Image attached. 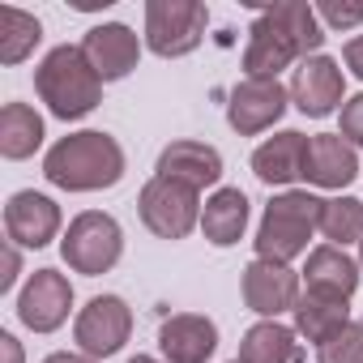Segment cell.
Masks as SVG:
<instances>
[{"label":"cell","mask_w":363,"mask_h":363,"mask_svg":"<svg viewBox=\"0 0 363 363\" xmlns=\"http://www.w3.org/2000/svg\"><path fill=\"white\" fill-rule=\"evenodd\" d=\"M235 363H240V359H235Z\"/></svg>","instance_id":"d590c367"},{"label":"cell","mask_w":363,"mask_h":363,"mask_svg":"<svg viewBox=\"0 0 363 363\" xmlns=\"http://www.w3.org/2000/svg\"><path fill=\"white\" fill-rule=\"evenodd\" d=\"M18 274H22V252H18V244H5V274H0V295L13 291Z\"/></svg>","instance_id":"f546056e"},{"label":"cell","mask_w":363,"mask_h":363,"mask_svg":"<svg viewBox=\"0 0 363 363\" xmlns=\"http://www.w3.org/2000/svg\"><path fill=\"white\" fill-rule=\"evenodd\" d=\"M291 103V90L278 82V77H244L235 90H231V103H227V124L240 133V137H257L265 128H274L282 120Z\"/></svg>","instance_id":"ba28073f"},{"label":"cell","mask_w":363,"mask_h":363,"mask_svg":"<svg viewBox=\"0 0 363 363\" xmlns=\"http://www.w3.org/2000/svg\"><path fill=\"white\" fill-rule=\"evenodd\" d=\"M269 13H274L291 35H295V43H299V52H303V60L320 52V43H325V26H320V18H316V9H312V5H303V0H282V5H274Z\"/></svg>","instance_id":"484cf974"},{"label":"cell","mask_w":363,"mask_h":363,"mask_svg":"<svg viewBox=\"0 0 363 363\" xmlns=\"http://www.w3.org/2000/svg\"><path fill=\"white\" fill-rule=\"evenodd\" d=\"M295 60H303L295 35L265 9L252 30H248V48H244V73L248 77H278L282 69H291Z\"/></svg>","instance_id":"4fadbf2b"},{"label":"cell","mask_w":363,"mask_h":363,"mask_svg":"<svg viewBox=\"0 0 363 363\" xmlns=\"http://www.w3.org/2000/svg\"><path fill=\"white\" fill-rule=\"evenodd\" d=\"M359 175V154L342 133H316L308 137V158H303V179L316 189H346Z\"/></svg>","instance_id":"2e32d148"},{"label":"cell","mask_w":363,"mask_h":363,"mask_svg":"<svg viewBox=\"0 0 363 363\" xmlns=\"http://www.w3.org/2000/svg\"><path fill=\"white\" fill-rule=\"evenodd\" d=\"M303 158H308V137L286 128L269 141L257 145L252 154V171L261 184H295V179L303 175Z\"/></svg>","instance_id":"d6986e66"},{"label":"cell","mask_w":363,"mask_h":363,"mask_svg":"<svg viewBox=\"0 0 363 363\" xmlns=\"http://www.w3.org/2000/svg\"><path fill=\"white\" fill-rule=\"evenodd\" d=\"M43 145V116L30 103H5L0 111V154L22 162Z\"/></svg>","instance_id":"603a6c76"},{"label":"cell","mask_w":363,"mask_h":363,"mask_svg":"<svg viewBox=\"0 0 363 363\" xmlns=\"http://www.w3.org/2000/svg\"><path fill=\"white\" fill-rule=\"evenodd\" d=\"M128 363H158V359H150V354H133Z\"/></svg>","instance_id":"836d02e7"},{"label":"cell","mask_w":363,"mask_h":363,"mask_svg":"<svg viewBox=\"0 0 363 363\" xmlns=\"http://www.w3.org/2000/svg\"><path fill=\"white\" fill-rule=\"evenodd\" d=\"M359 261L346 252V248H333V244H320L308 252V265H303V282L312 295H329V299H346L359 291Z\"/></svg>","instance_id":"ac0fdd59"},{"label":"cell","mask_w":363,"mask_h":363,"mask_svg":"<svg viewBox=\"0 0 363 363\" xmlns=\"http://www.w3.org/2000/svg\"><path fill=\"white\" fill-rule=\"evenodd\" d=\"M158 350L167 363H206L218 350V325L201 312H175L158 329Z\"/></svg>","instance_id":"9a60e30c"},{"label":"cell","mask_w":363,"mask_h":363,"mask_svg":"<svg viewBox=\"0 0 363 363\" xmlns=\"http://www.w3.org/2000/svg\"><path fill=\"white\" fill-rule=\"evenodd\" d=\"M244 227H248V197L240 189H218L206 210H201V231L214 248H231L244 240Z\"/></svg>","instance_id":"ffe728a7"},{"label":"cell","mask_w":363,"mask_h":363,"mask_svg":"<svg viewBox=\"0 0 363 363\" xmlns=\"http://www.w3.org/2000/svg\"><path fill=\"white\" fill-rule=\"evenodd\" d=\"M60 231V206L35 189H22L5 206V235L18 248H43Z\"/></svg>","instance_id":"5bb4252c"},{"label":"cell","mask_w":363,"mask_h":363,"mask_svg":"<svg viewBox=\"0 0 363 363\" xmlns=\"http://www.w3.org/2000/svg\"><path fill=\"white\" fill-rule=\"evenodd\" d=\"M316 18L333 30H350L363 22V0H320L316 5Z\"/></svg>","instance_id":"83f0119b"},{"label":"cell","mask_w":363,"mask_h":363,"mask_svg":"<svg viewBox=\"0 0 363 363\" xmlns=\"http://www.w3.org/2000/svg\"><path fill=\"white\" fill-rule=\"evenodd\" d=\"M342 56H346V69H350L354 77H363V35H354V39L346 43V52H342Z\"/></svg>","instance_id":"4dcf8cb0"},{"label":"cell","mask_w":363,"mask_h":363,"mask_svg":"<svg viewBox=\"0 0 363 363\" xmlns=\"http://www.w3.org/2000/svg\"><path fill=\"white\" fill-rule=\"evenodd\" d=\"M299 333L282 320H257L240 342V363H299Z\"/></svg>","instance_id":"44dd1931"},{"label":"cell","mask_w":363,"mask_h":363,"mask_svg":"<svg viewBox=\"0 0 363 363\" xmlns=\"http://www.w3.org/2000/svg\"><path fill=\"white\" fill-rule=\"evenodd\" d=\"M350 325V308H346V299H329V295H299V303H295V333L299 337H308V342H329L337 329H346Z\"/></svg>","instance_id":"7402d4cb"},{"label":"cell","mask_w":363,"mask_h":363,"mask_svg":"<svg viewBox=\"0 0 363 363\" xmlns=\"http://www.w3.org/2000/svg\"><path fill=\"white\" fill-rule=\"evenodd\" d=\"M73 308V282L60 269H35L18 295V320L35 333H56L69 320Z\"/></svg>","instance_id":"9c48e42d"},{"label":"cell","mask_w":363,"mask_h":363,"mask_svg":"<svg viewBox=\"0 0 363 363\" xmlns=\"http://www.w3.org/2000/svg\"><path fill=\"white\" fill-rule=\"evenodd\" d=\"M240 286H244V303L265 320H278L282 312H295L299 303V274L278 261H261V257L248 261Z\"/></svg>","instance_id":"30bf717a"},{"label":"cell","mask_w":363,"mask_h":363,"mask_svg":"<svg viewBox=\"0 0 363 363\" xmlns=\"http://www.w3.org/2000/svg\"><path fill=\"white\" fill-rule=\"evenodd\" d=\"M316 359L320 363H363V325H346V329H337L329 342H320L316 346Z\"/></svg>","instance_id":"4316f807"},{"label":"cell","mask_w":363,"mask_h":363,"mask_svg":"<svg viewBox=\"0 0 363 363\" xmlns=\"http://www.w3.org/2000/svg\"><path fill=\"white\" fill-rule=\"evenodd\" d=\"M320 210L325 201L312 197V193H278L265 214H261V227H257V257L261 261H278V265H291L295 257L308 252V240L312 231H320Z\"/></svg>","instance_id":"3957f363"},{"label":"cell","mask_w":363,"mask_h":363,"mask_svg":"<svg viewBox=\"0 0 363 363\" xmlns=\"http://www.w3.org/2000/svg\"><path fill=\"white\" fill-rule=\"evenodd\" d=\"M35 94L48 103V111L56 120H82L99 107L103 99V77L90 69L86 52L82 48H52L39 69H35Z\"/></svg>","instance_id":"7a4b0ae2"},{"label":"cell","mask_w":363,"mask_h":363,"mask_svg":"<svg viewBox=\"0 0 363 363\" xmlns=\"http://www.w3.org/2000/svg\"><path fill=\"white\" fill-rule=\"evenodd\" d=\"M0 354H5V363H22V342L13 333H0Z\"/></svg>","instance_id":"1f68e13d"},{"label":"cell","mask_w":363,"mask_h":363,"mask_svg":"<svg viewBox=\"0 0 363 363\" xmlns=\"http://www.w3.org/2000/svg\"><path fill=\"white\" fill-rule=\"evenodd\" d=\"M320 235H325L333 248L359 244V240H363V201H354V197H333V201H325V210H320Z\"/></svg>","instance_id":"d4e9b609"},{"label":"cell","mask_w":363,"mask_h":363,"mask_svg":"<svg viewBox=\"0 0 363 363\" xmlns=\"http://www.w3.org/2000/svg\"><path fill=\"white\" fill-rule=\"evenodd\" d=\"M346 99V77L337 69V60L329 56H308L299 60L295 77H291V103L312 116V120H325L329 111H337Z\"/></svg>","instance_id":"8fae6325"},{"label":"cell","mask_w":363,"mask_h":363,"mask_svg":"<svg viewBox=\"0 0 363 363\" xmlns=\"http://www.w3.org/2000/svg\"><path fill=\"white\" fill-rule=\"evenodd\" d=\"M137 210H141V223L158 240H184V235H193V227H201V210L206 206H201L197 189L154 175L141 189V197H137Z\"/></svg>","instance_id":"8992f818"},{"label":"cell","mask_w":363,"mask_h":363,"mask_svg":"<svg viewBox=\"0 0 363 363\" xmlns=\"http://www.w3.org/2000/svg\"><path fill=\"white\" fill-rule=\"evenodd\" d=\"M359 269H363V240H359Z\"/></svg>","instance_id":"e575fe53"},{"label":"cell","mask_w":363,"mask_h":363,"mask_svg":"<svg viewBox=\"0 0 363 363\" xmlns=\"http://www.w3.org/2000/svg\"><path fill=\"white\" fill-rule=\"evenodd\" d=\"M90 60V69L103 77V82H120L137 69L141 60V39L124 26V22H99L86 30V39L77 43Z\"/></svg>","instance_id":"7c38bea8"},{"label":"cell","mask_w":363,"mask_h":363,"mask_svg":"<svg viewBox=\"0 0 363 363\" xmlns=\"http://www.w3.org/2000/svg\"><path fill=\"white\" fill-rule=\"evenodd\" d=\"M128 333H133V312L120 295H94L73 320V342L90 359H111L128 342Z\"/></svg>","instance_id":"52a82bcc"},{"label":"cell","mask_w":363,"mask_h":363,"mask_svg":"<svg viewBox=\"0 0 363 363\" xmlns=\"http://www.w3.org/2000/svg\"><path fill=\"white\" fill-rule=\"evenodd\" d=\"M124 252V231L111 214H99V210H86L69 223L65 240H60V257L73 274H86V278H99L107 274Z\"/></svg>","instance_id":"5b68a950"},{"label":"cell","mask_w":363,"mask_h":363,"mask_svg":"<svg viewBox=\"0 0 363 363\" xmlns=\"http://www.w3.org/2000/svg\"><path fill=\"white\" fill-rule=\"evenodd\" d=\"M43 39V26L35 13L5 5L0 9V65H22Z\"/></svg>","instance_id":"cb8c5ba5"},{"label":"cell","mask_w":363,"mask_h":363,"mask_svg":"<svg viewBox=\"0 0 363 363\" xmlns=\"http://www.w3.org/2000/svg\"><path fill=\"white\" fill-rule=\"evenodd\" d=\"M158 175L175 179V184H189V189H210L223 179V154L206 141H171L158 154Z\"/></svg>","instance_id":"e0dca14e"},{"label":"cell","mask_w":363,"mask_h":363,"mask_svg":"<svg viewBox=\"0 0 363 363\" xmlns=\"http://www.w3.org/2000/svg\"><path fill=\"white\" fill-rule=\"evenodd\" d=\"M48 184L65 193H99L124 179V145L103 128H82L60 137L43 158Z\"/></svg>","instance_id":"6da1fadb"},{"label":"cell","mask_w":363,"mask_h":363,"mask_svg":"<svg viewBox=\"0 0 363 363\" xmlns=\"http://www.w3.org/2000/svg\"><path fill=\"white\" fill-rule=\"evenodd\" d=\"M206 26H210V9L197 0H150L145 5V48L162 60L197 52Z\"/></svg>","instance_id":"277c9868"},{"label":"cell","mask_w":363,"mask_h":363,"mask_svg":"<svg viewBox=\"0 0 363 363\" xmlns=\"http://www.w3.org/2000/svg\"><path fill=\"white\" fill-rule=\"evenodd\" d=\"M43 363H99V359H90V354H82V350H77V354H73V350H56V354H48Z\"/></svg>","instance_id":"d6a6232c"},{"label":"cell","mask_w":363,"mask_h":363,"mask_svg":"<svg viewBox=\"0 0 363 363\" xmlns=\"http://www.w3.org/2000/svg\"><path fill=\"white\" fill-rule=\"evenodd\" d=\"M342 137L354 150H363V94H354V99L342 103Z\"/></svg>","instance_id":"f1b7e54d"}]
</instances>
